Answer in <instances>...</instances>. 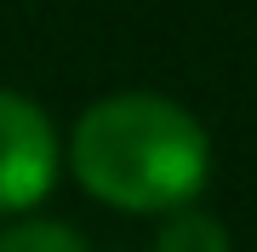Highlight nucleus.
Returning <instances> with one entry per match:
<instances>
[{
  "instance_id": "nucleus-1",
  "label": "nucleus",
  "mask_w": 257,
  "mask_h": 252,
  "mask_svg": "<svg viewBox=\"0 0 257 252\" xmlns=\"http://www.w3.org/2000/svg\"><path fill=\"white\" fill-rule=\"evenodd\" d=\"M69 166L86 195L114 212H177L211 178V138L183 103L160 92H114L97 98L74 121Z\"/></svg>"
},
{
  "instance_id": "nucleus-2",
  "label": "nucleus",
  "mask_w": 257,
  "mask_h": 252,
  "mask_svg": "<svg viewBox=\"0 0 257 252\" xmlns=\"http://www.w3.org/2000/svg\"><path fill=\"white\" fill-rule=\"evenodd\" d=\"M57 184V132L35 98L0 86V218L40 206Z\"/></svg>"
},
{
  "instance_id": "nucleus-3",
  "label": "nucleus",
  "mask_w": 257,
  "mask_h": 252,
  "mask_svg": "<svg viewBox=\"0 0 257 252\" xmlns=\"http://www.w3.org/2000/svg\"><path fill=\"white\" fill-rule=\"evenodd\" d=\"M155 252H229V229L200 206H177V212L160 218Z\"/></svg>"
},
{
  "instance_id": "nucleus-4",
  "label": "nucleus",
  "mask_w": 257,
  "mask_h": 252,
  "mask_svg": "<svg viewBox=\"0 0 257 252\" xmlns=\"http://www.w3.org/2000/svg\"><path fill=\"white\" fill-rule=\"evenodd\" d=\"M0 252H92L69 224H46V218H29V224L0 229Z\"/></svg>"
}]
</instances>
